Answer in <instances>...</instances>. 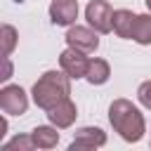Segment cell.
<instances>
[{
    "label": "cell",
    "instance_id": "obj_4",
    "mask_svg": "<svg viewBox=\"0 0 151 151\" xmlns=\"http://www.w3.org/2000/svg\"><path fill=\"white\" fill-rule=\"evenodd\" d=\"M0 109L9 116H21L26 113L28 109V99H26V92L19 87V85H5L0 90Z\"/></svg>",
    "mask_w": 151,
    "mask_h": 151
},
{
    "label": "cell",
    "instance_id": "obj_13",
    "mask_svg": "<svg viewBox=\"0 0 151 151\" xmlns=\"http://www.w3.org/2000/svg\"><path fill=\"white\" fill-rule=\"evenodd\" d=\"M132 40H137L139 45H149V42H151V17H149V14H139V17L134 19Z\"/></svg>",
    "mask_w": 151,
    "mask_h": 151
},
{
    "label": "cell",
    "instance_id": "obj_17",
    "mask_svg": "<svg viewBox=\"0 0 151 151\" xmlns=\"http://www.w3.org/2000/svg\"><path fill=\"white\" fill-rule=\"evenodd\" d=\"M9 76H12V64H9V59L5 57V71H2L0 80H9Z\"/></svg>",
    "mask_w": 151,
    "mask_h": 151
},
{
    "label": "cell",
    "instance_id": "obj_8",
    "mask_svg": "<svg viewBox=\"0 0 151 151\" xmlns=\"http://www.w3.org/2000/svg\"><path fill=\"white\" fill-rule=\"evenodd\" d=\"M106 144V134L99 130V127H83L76 132L73 142H71V151L76 149H97V146H104Z\"/></svg>",
    "mask_w": 151,
    "mask_h": 151
},
{
    "label": "cell",
    "instance_id": "obj_1",
    "mask_svg": "<svg viewBox=\"0 0 151 151\" xmlns=\"http://www.w3.org/2000/svg\"><path fill=\"white\" fill-rule=\"evenodd\" d=\"M71 76L64 71H47L35 85H33V101L40 106V109H45V111H50V109H54L59 101H64V99H68V94H71V80H68Z\"/></svg>",
    "mask_w": 151,
    "mask_h": 151
},
{
    "label": "cell",
    "instance_id": "obj_16",
    "mask_svg": "<svg viewBox=\"0 0 151 151\" xmlns=\"http://www.w3.org/2000/svg\"><path fill=\"white\" fill-rule=\"evenodd\" d=\"M137 97H139V101H142L146 109H151V80H146V83H142V85H139Z\"/></svg>",
    "mask_w": 151,
    "mask_h": 151
},
{
    "label": "cell",
    "instance_id": "obj_7",
    "mask_svg": "<svg viewBox=\"0 0 151 151\" xmlns=\"http://www.w3.org/2000/svg\"><path fill=\"white\" fill-rule=\"evenodd\" d=\"M50 17H52V24L57 26H68L76 21L78 17V2L76 0H52L50 5Z\"/></svg>",
    "mask_w": 151,
    "mask_h": 151
},
{
    "label": "cell",
    "instance_id": "obj_2",
    "mask_svg": "<svg viewBox=\"0 0 151 151\" xmlns=\"http://www.w3.org/2000/svg\"><path fill=\"white\" fill-rule=\"evenodd\" d=\"M109 120L113 125V130L125 139V142H139L144 137V118L137 111V106H132L127 99H116L109 109Z\"/></svg>",
    "mask_w": 151,
    "mask_h": 151
},
{
    "label": "cell",
    "instance_id": "obj_10",
    "mask_svg": "<svg viewBox=\"0 0 151 151\" xmlns=\"http://www.w3.org/2000/svg\"><path fill=\"white\" fill-rule=\"evenodd\" d=\"M134 19H137V14H132L130 9H116L113 12V31L120 38H132Z\"/></svg>",
    "mask_w": 151,
    "mask_h": 151
},
{
    "label": "cell",
    "instance_id": "obj_9",
    "mask_svg": "<svg viewBox=\"0 0 151 151\" xmlns=\"http://www.w3.org/2000/svg\"><path fill=\"white\" fill-rule=\"evenodd\" d=\"M47 118H50V123L57 125V127H68V125L76 120V104H73L71 99H64V101H59L54 109L47 111Z\"/></svg>",
    "mask_w": 151,
    "mask_h": 151
},
{
    "label": "cell",
    "instance_id": "obj_6",
    "mask_svg": "<svg viewBox=\"0 0 151 151\" xmlns=\"http://www.w3.org/2000/svg\"><path fill=\"white\" fill-rule=\"evenodd\" d=\"M66 42H68V47H76V50H80L85 54H90V52H94L99 47V38L94 35V31H90L85 26H73L66 33Z\"/></svg>",
    "mask_w": 151,
    "mask_h": 151
},
{
    "label": "cell",
    "instance_id": "obj_3",
    "mask_svg": "<svg viewBox=\"0 0 151 151\" xmlns=\"http://www.w3.org/2000/svg\"><path fill=\"white\" fill-rule=\"evenodd\" d=\"M85 19L99 33H109L113 28V12H111V5L106 0H92L85 9Z\"/></svg>",
    "mask_w": 151,
    "mask_h": 151
},
{
    "label": "cell",
    "instance_id": "obj_12",
    "mask_svg": "<svg viewBox=\"0 0 151 151\" xmlns=\"http://www.w3.org/2000/svg\"><path fill=\"white\" fill-rule=\"evenodd\" d=\"M109 76H111V68H109V64H106L104 59H92L90 66H87V73H85V78H87L92 85H101V83H106Z\"/></svg>",
    "mask_w": 151,
    "mask_h": 151
},
{
    "label": "cell",
    "instance_id": "obj_15",
    "mask_svg": "<svg viewBox=\"0 0 151 151\" xmlns=\"http://www.w3.org/2000/svg\"><path fill=\"white\" fill-rule=\"evenodd\" d=\"M2 149H5V151H14V149L31 151V149H35V142H33V137H14V139H12V142H7Z\"/></svg>",
    "mask_w": 151,
    "mask_h": 151
},
{
    "label": "cell",
    "instance_id": "obj_18",
    "mask_svg": "<svg viewBox=\"0 0 151 151\" xmlns=\"http://www.w3.org/2000/svg\"><path fill=\"white\" fill-rule=\"evenodd\" d=\"M146 2V7H149V12H151V0H144Z\"/></svg>",
    "mask_w": 151,
    "mask_h": 151
},
{
    "label": "cell",
    "instance_id": "obj_11",
    "mask_svg": "<svg viewBox=\"0 0 151 151\" xmlns=\"http://www.w3.org/2000/svg\"><path fill=\"white\" fill-rule=\"evenodd\" d=\"M31 137H33V142H35L38 149H54L57 142H59V132L52 130V127H47V125H38L31 132Z\"/></svg>",
    "mask_w": 151,
    "mask_h": 151
},
{
    "label": "cell",
    "instance_id": "obj_5",
    "mask_svg": "<svg viewBox=\"0 0 151 151\" xmlns=\"http://www.w3.org/2000/svg\"><path fill=\"white\" fill-rule=\"evenodd\" d=\"M59 64H61V71H66L71 78H83L87 73L90 59H85V52H80L76 47H68L66 52H61Z\"/></svg>",
    "mask_w": 151,
    "mask_h": 151
},
{
    "label": "cell",
    "instance_id": "obj_14",
    "mask_svg": "<svg viewBox=\"0 0 151 151\" xmlns=\"http://www.w3.org/2000/svg\"><path fill=\"white\" fill-rule=\"evenodd\" d=\"M0 35H2V57H9L12 50H14V45H17V31L9 24H5L2 31H0Z\"/></svg>",
    "mask_w": 151,
    "mask_h": 151
}]
</instances>
